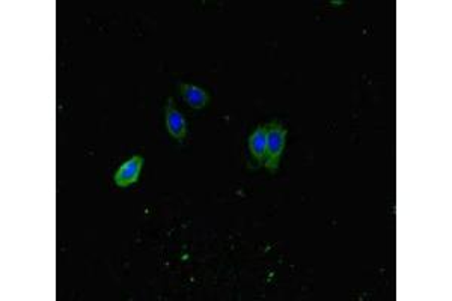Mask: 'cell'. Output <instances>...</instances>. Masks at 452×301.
I'll return each instance as SVG.
<instances>
[{"label": "cell", "instance_id": "7a4b0ae2", "mask_svg": "<svg viewBox=\"0 0 452 301\" xmlns=\"http://www.w3.org/2000/svg\"><path fill=\"white\" fill-rule=\"evenodd\" d=\"M165 121L166 128L177 142H183L187 133V125L184 116L174 106V98H167V103L165 106Z\"/></svg>", "mask_w": 452, "mask_h": 301}, {"label": "cell", "instance_id": "6da1fadb", "mask_svg": "<svg viewBox=\"0 0 452 301\" xmlns=\"http://www.w3.org/2000/svg\"><path fill=\"white\" fill-rule=\"evenodd\" d=\"M285 139L287 130L279 122H270L267 125V151L264 166L271 175H275L279 167L282 151H284L285 147Z\"/></svg>", "mask_w": 452, "mask_h": 301}, {"label": "cell", "instance_id": "3957f363", "mask_svg": "<svg viewBox=\"0 0 452 301\" xmlns=\"http://www.w3.org/2000/svg\"><path fill=\"white\" fill-rule=\"evenodd\" d=\"M143 157L141 155H134L130 160L124 163L115 173V183L118 187L126 188L134 183H138L141 171L143 167Z\"/></svg>", "mask_w": 452, "mask_h": 301}, {"label": "cell", "instance_id": "277c9868", "mask_svg": "<svg viewBox=\"0 0 452 301\" xmlns=\"http://www.w3.org/2000/svg\"><path fill=\"white\" fill-rule=\"evenodd\" d=\"M249 151L258 164H263L267 151V125H258L249 137Z\"/></svg>", "mask_w": 452, "mask_h": 301}, {"label": "cell", "instance_id": "5b68a950", "mask_svg": "<svg viewBox=\"0 0 452 301\" xmlns=\"http://www.w3.org/2000/svg\"><path fill=\"white\" fill-rule=\"evenodd\" d=\"M179 89H181V94H183L184 102L191 109H203L207 106L208 94L203 91V89L189 83H181Z\"/></svg>", "mask_w": 452, "mask_h": 301}]
</instances>
